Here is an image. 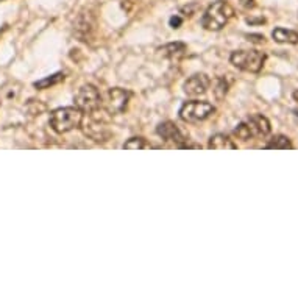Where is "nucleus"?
<instances>
[{
    "mask_svg": "<svg viewBox=\"0 0 298 298\" xmlns=\"http://www.w3.org/2000/svg\"><path fill=\"white\" fill-rule=\"evenodd\" d=\"M181 22H183V20H181L178 16H175V17H172V19H170V25L173 27V29H178V27L181 25Z\"/></svg>",
    "mask_w": 298,
    "mask_h": 298,
    "instance_id": "obj_21",
    "label": "nucleus"
},
{
    "mask_svg": "<svg viewBox=\"0 0 298 298\" xmlns=\"http://www.w3.org/2000/svg\"><path fill=\"white\" fill-rule=\"evenodd\" d=\"M94 30V19L91 13H81L75 23V32L80 38H89L91 32Z\"/></svg>",
    "mask_w": 298,
    "mask_h": 298,
    "instance_id": "obj_11",
    "label": "nucleus"
},
{
    "mask_svg": "<svg viewBox=\"0 0 298 298\" xmlns=\"http://www.w3.org/2000/svg\"><path fill=\"white\" fill-rule=\"evenodd\" d=\"M85 134L95 142H106L111 138V131L108 130L103 119L95 116V113H91V120L85 127Z\"/></svg>",
    "mask_w": 298,
    "mask_h": 298,
    "instance_id": "obj_8",
    "label": "nucleus"
},
{
    "mask_svg": "<svg viewBox=\"0 0 298 298\" xmlns=\"http://www.w3.org/2000/svg\"><path fill=\"white\" fill-rule=\"evenodd\" d=\"M265 148H275V150H290V148H293V144H292V141L287 138V136H284V134H277V136H274L272 139H270L267 144H265Z\"/></svg>",
    "mask_w": 298,
    "mask_h": 298,
    "instance_id": "obj_15",
    "label": "nucleus"
},
{
    "mask_svg": "<svg viewBox=\"0 0 298 298\" xmlns=\"http://www.w3.org/2000/svg\"><path fill=\"white\" fill-rule=\"evenodd\" d=\"M240 5L243 8H255V0H240Z\"/></svg>",
    "mask_w": 298,
    "mask_h": 298,
    "instance_id": "obj_20",
    "label": "nucleus"
},
{
    "mask_svg": "<svg viewBox=\"0 0 298 298\" xmlns=\"http://www.w3.org/2000/svg\"><path fill=\"white\" fill-rule=\"evenodd\" d=\"M156 133H158L159 136H161L162 139H164V141L172 142V144H175V145L180 147V148H183V145H184L186 141H187V138L183 134V131H181L173 122H170V120L159 123L158 128H156Z\"/></svg>",
    "mask_w": 298,
    "mask_h": 298,
    "instance_id": "obj_9",
    "label": "nucleus"
},
{
    "mask_svg": "<svg viewBox=\"0 0 298 298\" xmlns=\"http://www.w3.org/2000/svg\"><path fill=\"white\" fill-rule=\"evenodd\" d=\"M130 97L131 92L122 88L108 91V110H110V113H122L130 102Z\"/></svg>",
    "mask_w": 298,
    "mask_h": 298,
    "instance_id": "obj_10",
    "label": "nucleus"
},
{
    "mask_svg": "<svg viewBox=\"0 0 298 298\" xmlns=\"http://www.w3.org/2000/svg\"><path fill=\"white\" fill-rule=\"evenodd\" d=\"M209 86H211V80L206 73H195L184 81L183 89L184 94L189 97H200L208 92Z\"/></svg>",
    "mask_w": 298,
    "mask_h": 298,
    "instance_id": "obj_7",
    "label": "nucleus"
},
{
    "mask_svg": "<svg viewBox=\"0 0 298 298\" xmlns=\"http://www.w3.org/2000/svg\"><path fill=\"white\" fill-rule=\"evenodd\" d=\"M81 123H83V111L78 110L77 106L58 108L50 114V127L60 134L80 128Z\"/></svg>",
    "mask_w": 298,
    "mask_h": 298,
    "instance_id": "obj_3",
    "label": "nucleus"
},
{
    "mask_svg": "<svg viewBox=\"0 0 298 298\" xmlns=\"http://www.w3.org/2000/svg\"><path fill=\"white\" fill-rule=\"evenodd\" d=\"M215 111V108L208 103V102H198V100H192V102H186L181 108H180V117L184 122H203L208 117H211Z\"/></svg>",
    "mask_w": 298,
    "mask_h": 298,
    "instance_id": "obj_5",
    "label": "nucleus"
},
{
    "mask_svg": "<svg viewBox=\"0 0 298 298\" xmlns=\"http://www.w3.org/2000/svg\"><path fill=\"white\" fill-rule=\"evenodd\" d=\"M63 80H64V73L63 72H58V73H53V75H50V77H47L44 80L36 81L35 88H38V89H47L48 86H55V85L61 83Z\"/></svg>",
    "mask_w": 298,
    "mask_h": 298,
    "instance_id": "obj_16",
    "label": "nucleus"
},
{
    "mask_svg": "<svg viewBox=\"0 0 298 298\" xmlns=\"http://www.w3.org/2000/svg\"><path fill=\"white\" fill-rule=\"evenodd\" d=\"M186 50H187V47H186V44H183V42H170V44H166L164 47H161L159 48V53L164 58H181V57H184V53H186Z\"/></svg>",
    "mask_w": 298,
    "mask_h": 298,
    "instance_id": "obj_13",
    "label": "nucleus"
},
{
    "mask_svg": "<svg viewBox=\"0 0 298 298\" xmlns=\"http://www.w3.org/2000/svg\"><path fill=\"white\" fill-rule=\"evenodd\" d=\"M270 131H272V127H270L268 119L262 114H253L247 120L240 122L233 133L237 139L247 142L253 138H265Z\"/></svg>",
    "mask_w": 298,
    "mask_h": 298,
    "instance_id": "obj_2",
    "label": "nucleus"
},
{
    "mask_svg": "<svg viewBox=\"0 0 298 298\" xmlns=\"http://www.w3.org/2000/svg\"><path fill=\"white\" fill-rule=\"evenodd\" d=\"M247 38H249V41H252L255 44H262L265 41V38L262 35H249Z\"/></svg>",
    "mask_w": 298,
    "mask_h": 298,
    "instance_id": "obj_19",
    "label": "nucleus"
},
{
    "mask_svg": "<svg viewBox=\"0 0 298 298\" xmlns=\"http://www.w3.org/2000/svg\"><path fill=\"white\" fill-rule=\"evenodd\" d=\"M265 60L267 55L259 50H237L233 52L230 57V61L234 67L250 73L261 72L265 64Z\"/></svg>",
    "mask_w": 298,
    "mask_h": 298,
    "instance_id": "obj_4",
    "label": "nucleus"
},
{
    "mask_svg": "<svg viewBox=\"0 0 298 298\" xmlns=\"http://www.w3.org/2000/svg\"><path fill=\"white\" fill-rule=\"evenodd\" d=\"M75 106L78 110H81L83 113H94L98 111L102 108V95L98 92V89L92 85H85L78 89V92L75 94Z\"/></svg>",
    "mask_w": 298,
    "mask_h": 298,
    "instance_id": "obj_6",
    "label": "nucleus"
},
{
    "mask_svg": "<svg viewBox=\"0 0 298 298\" xmlns=\"http://www.w3.org/2000/svg\"><path fill=\"white\" fill-rule=\"evenodd\" d=\"M272 38L280 42V44H298V32L295 30H287V29H283V27H278L272 32Z\"/></svg>",
    "mask_w": 298,
    "mask_h": 298,
    "instance_id": "obj_14",
    "label": "nucleus"
},
{
    "mask_svg": "<svg viewBox=\"0 0 298 298\" xmlns=\"http://www.w3.org/2000/svg\"><path fill=\"white\" fill-rule=\"evenodd\" d=\"M148 147L150 145L147 144V141L144 138H131L123 144V148H127V150H144Z\"/></svg>",
    "mask_w": 298,
    "mask_h": 298,
    "instance_id": "obj_17",
    "label": "nucleus"
},
{
    "mask_svg": "<svg viewBox=\"0 0 298 298\" xmlns=\"http://www.w3.org/2000/svg\"><path fill=\"white\" fill-rule=\"evenodd\" d=\"M292 97H293V100L298 103V89L296 91H293V94H292Z\"/></svg>",
    "mask_w": 298,
    "mask_h": 298,
    "instance_id": "obj_22",
    "label": "nucleus"
},
{
    "mask_svg": "<svg viewBox=\"0 0 298 298\" xmlns=\"http://www.w3.org/2000/svg\"><path fill=\"white\" fill-rule=\"evenodd\" d=\"M233 16H234V10L227 0H217V2L209 5L208 10L205 11L202 25L209 32H219L231 20Z\"/></svg>",
    "mask_w": 298,
    "mask_h": 298,
    "instance_id": "obj_1",
    "label": "nucleus"
},
{
    "mask_svg": "<svg viewBox=\"0 0 298 298\" xmlns=\"http://www.w3.org/2000/svg\"><path fill=\"white\" fill-rule=\"evenodd\" d=\"M208 147L211 150H236L237 148L233 139H230V136H227L224 133H217V134H214V136H211Z\"/></svg>",
    "mask_w": 298,
    "mask_h": 298,
    "instance_id": "obj_12",
    "label": "nucleus"
},
{
    "mask_svg": "<svg viewBox=\"0 0 298 298\" xmlns=\"http://www.w3.org/2000/svg\"><path fill=\"white\" fill-rule=\"evenodd\" d=\"M228 92V83H227V80L225 78H219L217 80V86H215L214 89V94L217 98H224Z\"/></svg>",
    "mask_w": 298,
    "mask_h": 298,
    "instance_id": "obj_18",
    "label": "nucleus"
}]
</instances>
